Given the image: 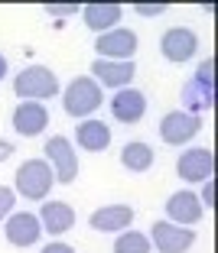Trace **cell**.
<instances>
[{"label":"cell","instance_id":"6da1fadb","mask_svg":"<svg viewBox=\"0 0 218 253\" xmlns=\"http://www.w3.org/2000/svg\"><path fill=\"white\" fill-rule=\"evenodd\" d=\"M101 101H105L101 84L95 82L91 75H78V78L68 82L65 97H62V107H65L68 117H88V114H95L101 107Z\"/></svg>","mask_w":218,"mask_h":253},{"label":"cell","instance_id":"7a4b0ae2","mask_svg":"<svg viewBox=\"0 0 218 253\" xmlns=\"http://www.w3.org/2000/svg\"><path fill=\"white\" fill-rule=\"evenodd\" d=\"M13 91L20 97H26V101H39V104H43V101L59 94V78H55L53 68L30 65L13 78Z\"/></svg>","mask_w":218,"mask_h":253},{"label":"cell","instance_id":"3957f363","mask_svg":"<svg viewBox=\"0 0 218 253\" xmlns=\"http://www.w3.org/2000/svg\"><path fill=\"white\" fill-rule=\"evenodd\" d=\"M55 185L53 166L46 159H26V163L16 169V192L30 201H43L49 195V188Z\"/></svg>","mask_w":218,"mask_h":253},{"label":"cell","instance_id":"277c9868","mask_svg":"<svg viewBox=\"0 0 218 253\" xmlns=\"http://www.w3.org/2000/svg\"><path fill=\"white\" fill-rule=\"evenodd\" d=\"M98 59H111V62H134L137 52V33L134 30H124V26H114V30L101 33L98 42Z\"/></svg>","mask_w":218,"mask_h":253},{"label":"cell","instance_id":"5b68a950","mask_svg":"<svg viewBox=\"0 0 218 253\" xmlns=\"http://www.w3.org/2000/svg\"><path fill=\"white\" fill-rule=\"evenodd\" d=\"M46 156H49V166H53V175L55 182L62 185H72L78 179V159H75V149L65 136H53L46 143Z\"/></svg>","mask_w":218,"mask_h":253},{"label":"cell","instance_id":"8992f818","mask_svg":"<svg viewBox=\"0 0 218 253\" xmlns=\"http://www.w3.org/2000/svg\"><path fill=\"white\" fill-rule=\"evenodd\" d=\"M150 237L160 253H186L189 247L196 244V231L192 227H179L173 221H153Z\"/></svg>","mask_w":218,"mask_h":253},{"label":"cell","instance_id":"52a82bcc","mask_svg":"<svg viewBox=\"0 0 218 253\" xmlns=\"http://www.w3.org/2000/svg\"><path fill=\"white\" fill-rule=\"evenodd\" d=\"M202 124H199L196 114H186V111H169L163 120H160V140L169 143V146H182V143L196 140Z\"/></svg>","mask_w":218,"mask_h":253},{"label":"cell","instance_id":"ba28073f","mask_svg":"<svg viewBox=\"0 0 218 253\" xmlns=\"http://www.w3.org/2000/svg\"><path fill=\"white\" fill-rule=\"evenodd\" d=\"M160 52H163L166 62L182 65V62H189L199 52V36L192 30H186V26H173V30H166L163 39H160Z\"/></svg>","mask_w":218,"mask_h":253},{"label":"cell","instance_id":"9c48e42d","mask_svg":"<svg viewBox=\"0 0 218 253\" xmlns=\"http://www.w3.org/2000/svg\"><path fill=\"white\" fill-rule=\"evenodd\" d=\"M176 172H179V179L186 182H209L212 172H215V153L205 146H192L186 149L176 163Z\"/></svg>","mask_w":218,"mask_h":253},{"label":"cell","instance_id":"30bf717a","mask_svg":"<svg viewBox=\"0 0 218 253\" xmlns=\"http://www.w3.org/2000/svg\"><path fill=\"white\" fill-rule=\"evenodd\" d=\"M134 62H111V59H95L91 62V78L101 84V88H130L134 82Z\"/></svg>","mask_w":218,"mask_h":253},{"label":"cell","instance_id":"8fae6325","mask_svg":"<svg viewBox=\"0 0 218 253\" xmlns=\"http://www.w3.org/2000/svg\"><path fill=\"white\" fill-rule=\"evenodd\" d=\"M3 234L13 247H33L43 237V224H39V214H30V211H20V214H10L7 224H3Z\"/></svg>","mask_w":218,"mask_h":253},{"label":"cell","instance_id":"7c38bea8","mask_svg":"<svg viewBox=\"0 0 218 253\" xmlns=\"http://www.w3.org/2000/svg\"><path fill=\"white\" fill-rule=\"evenodd\" d=\"M49 124V111L39 101H23L20 107L13 111V130L20 136H39Z\"/></svg>","mask_w":218,"mask_h":253},{"label":"cell","instance_id":"4fadbf2b","mask_svg":"<svg viewBox=\"0 0 218 253\" xmlns=\"http://www.w3.org/2000/svg\"><path fill=\"white\" fill-rule=\"evenodd\" d=\"M111 114L120 124H137V120H143V114H147V97H143V91L120 88L117 94L111 97Z\"/></svg>","mask_w":218,"mask_h":253},{"label":"cell","instance_id":"5bb4252c","mask_svg":"<svg viewBox=\"0 0 218 253\" xmlns=\"http://www.w3.org/2000/svg\"><path fill=\"white\" fill-rule=\"evenodd\" d=\"M91 227L98 234H114V231H127L134 224V208L130 205H105L91 214Z\"/></svg>","mask_w":218,"mask_h":253},{"label":"cell","instance_id":"9a60e30c","mask_svg":"<svg viewBox=\"0 0 218 253\" xmlns=\"http://www.w3.org/2000/svg\"><path fill=\"white\" fill-rule=\"evenodd\" d=\"M166 214H169L173 224L189 227V224H196L199 217H202V201H199V195H192V192H176V195H169V201H166Z\"/></svg>","mask_w":218,"mask_h":253},{"label":"cell","instance_id":"2e32d148","mask_svg":"<svg viewBox=\"0 0 218 253\" xmlns=\"http://www.w3.org/2000/svg\"><path fill=\"white\" fill-rule=\"evenodd\" d=\"M82 16H85V26L101 36V33L117 26V20L124 16V7H120V3H85Z\"/></svg>","mask_w":218,"mask_h":253},{"label":"cell","instance_id":"e0dca14e","mask_svg":"<svg viewBox=\"0 0 218 253\" xmlns=\"http://www.w3.org/2000/svg\"><path fill=\"white\" fill-rule=\"evenodd\" d=\"M39 224L43 231L49 234H65L75 227V211L65 201H43V211H39Z\"/></svg>","mask_w":218,"mask_h":253},{"label":"cell","instance_id":"ac0fdd59","mask_svg":"<svg viewBox=\"0 0 218 253\" xmlns=\"http://www.w3.org/2000/svg\"><path fill=\"white\" fill-rule=\"evenodd\" d=\"M75 140L82 149H88V153H105L108 146H111V126L105 124V120H82L75 130Z\"/></svg>","mask_w":218,"mask_h":253},{"label":"cell","instance_id":"d6986e66","mask_svg":"<svg viewBox=\"0 0 218 253\" xmlns=\"http://www.w3.org/2000/svg\"><path fill=\"white\" fill-rule=\"evenodd\" d=\"M182 104H186V114H196V117H199V111H212L215 107V84L202 82V78H192L182 88Z\"/></svg>","mask_w":218,"mask_h":253},{"label":"cell","instance_id":"ffe728a7","mask_svg":"<svg viewBox=\"0 0 218 253\" xmlns=\"http://www.w3.org/2000/svg\"><path fill=\"white\" fill-rule=\"evenodd\" d=\"M120 166L130 169V172H147L153 166V149L147 146V143H140V140L127 143V146L120 149Z\"/></svg>","mask_w":218,"mask_h":253},{"label":"cell","instance_id":"44dd1931","mask_svg":"<svg viewBox=\"0 0 218 253\" xmlns=\"http://www.w3.org/2000/svg\"><path fill=\"white\" fill-rule=\"evenodd\" d=\"M114 253H153L150 250V237L140 231H124L114 240Z\"/></svg>","mask_w":218,"mask_h":253},{"label":"cell","instance_id":"7402d4cb","mask_svg":"<svg viewBox=\"0 0 218 253\" xmlns=\"http://www.w3.org/2000/svg\"><path fill=\"white\" fill-rule=\"evenodd\" d=\"M13 205H16V192H13V188H3V185H0V221H7V217H10Z\"/></svg>","mask_w":218,"mask_h":253},{"label":"cell","instance_id":"603a6c76","mask_svg":"<svg viewBox=\"0 0 218 253\" xmlns=\"http://www.w3.org/2000/svg\"><path fill=\"white\" fill-rule=\"evenodd\" d=\"M78 3H46V13L49 16H75L78 13Z\"/></svg>","mask_w":218,"mask_h":253},{"label":"cell","instance_id":"cb8c5ba5","mask_svg":"<svg viewBox=\"0 0 218 253\" xmlns=\"http://www.w3.org/2000/svg\"><path fill=\"white\" fill-rule=\"evenodd\" d=\"M134 10L140 16H160L166 10V3H134Z\"/></svg>","mask_w":218,"mask_h":253},{"label":"cell","instance_id":"d4e9b609","mask_svg":"<svg viewBox=\"0 0 218 253\" xmlns=\"http://www.w3.org/2000/svg\"><path fill=\"white\" fill-rule=\"evenodd\" d=\"M199 201H205V208H215V179L205 182V192H202V198H199Z\"/></svg>","mask_w":218,"mask_h":253},{"label":"cell","instance_id":"484cf974","mask_svg":"<svg viewBox=\"0 0 218 253\" xmlns=\"http://www.w3.org/2000/svg\"><path fill=\"white\" fill-rule=\"evenodd\" d=\"M43 253H75V247H68V244H62V240H55V244L43 247Z\"/></svg>","mask_w":218,"mask_h":253},{"label":"cell","instance_id":"4316f807","mask_svg":"<svg viewBox=\"0 0 218 253\" xmlns=\"http://www.w3.org/2000/svg\"><path fill=\"white\" fill-rule=\"evenodd\" d=\"M10 156H13V146H10L7 140H0V163H7Z\"/></svg>","mask_w":218,"mask_h":253},{"label":"cell","instance_id":"83f0119b","mask_svg":"<svg viewBox=\"0 0 218 253\" xmlns=\"http://www.w3.org/2000/svg\"><path fill=\"white\" fill-rule=\"evenodd\" d=\"M7 72H10V65H7V59H3V55H0V82H3V78H7Z\"/></svg>","mask_w":218,"mask_h":253}]
</instances>
